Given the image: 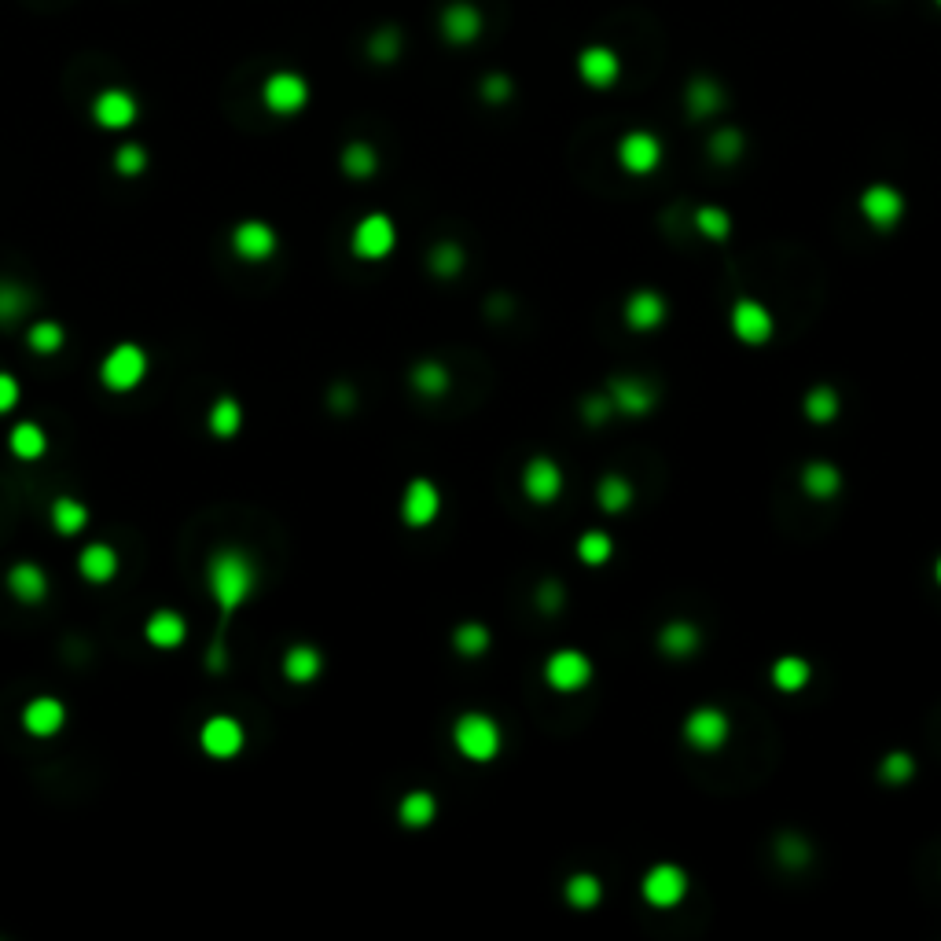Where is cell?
<instances>
[{
    "label": "cell",
    "instance_id": "48",
    "mask_svg": "<svg viewBox=\"0 0 941 941\" xmlns=\"http://www.w3.org/2000/svg\"><path fill=\"white\" fill-rule=\"evenodd\" d=\"M368 56H372L375 63H390V59L401 56V34H397L394 26H386V30H379V34L372 37Z\"/></svg>",
    "mask_w": 941,
    "mask_h": 941
},
{
    "label": "cell",
    "instance_id": "46",
    "mask_svg": "<svg viewBox=\"0 0 941 941\" xmlns=\"http://www.w3.org/2000/svg\"><path fill=\"white\" fill-rule=\"evenodd\" d=\"M478 96L489 103V107H504V103L515 96V81L504 74V70H493L486 78L478 81Z\"/></svg>",
    "mask_w": 941,
    "mask_h": 941
},
{
    "label": "cell",
    "instance_id": "24",
    "mask_svg": "<svg viewBox=\"0 0 941 941\" xmlns=\"http://www.w3.org/2000/svg\"><path fill=\"white\" fill-rule=\"evenodd\" d=\"M78 574L89 585H111L118 578V552L107 541H89L78 552Z\"/></svg>",
    "mask_w": 941,
    "mask_h": 941
},
{
    "label": "cell",
    "instance_id": "41",
    "mask_svg": "<svg viewBox=\"0 0 941 941\" xmlns=\"http://www.w3.org/2000/svg\"><path fill=\"white\" fill-rule=\"evenodd\" d=\"M743 148H747V140H743V133H739L736 125H721V129H714L710 140H706V151H710V159H714L717 166H732V162L743 155Z\"/></svg>",
    "mask_w": 941,
    "mask_h": 941
},
{
    "label": "cell",
    "instance_id": "7",
    "mask_svg": "<svg viewBox=\"0 0 941 941\" xmlns=\"http://www.w3.org/2000/svg\"><path fill=\"white\" fill-rule=\"evenodd\" d=\"M247 747V728L232 714H214L199 725V750L214 761H232Z\"/></svg>",
    "mask_w": 941,
    "mask_h": 941
},
{
    "label": "cell",
    "instance_id": "47",
    "mask_svg": "<svg viewBox=\"0 0 941 941\" xmlns=\"http://www.w3.org/2000/svg\"><path fill=\"white\" fill-rule=\"evenodd\" d=\"M114 170L122 173V177H140V173L148 170V151L140 148V144H122V148L114 151Z\"/></svg>",
    "mask_w": 941,
    "mask_h": 941
},
{
    "label": "cell",
    "instance_id": "54",
    "mask_svg": "<svg viewBox=\"0 0 941 941\" xmlns=\"http://www.w3.org/2000/svg\"><path fill=\"white\" fill-rule=\"evenodd\" d=\"M934 4H938V8H941V0H934Z\"/></svg>",
    "mask_w": 941,
    "mask_h": 941
},
{
    "label": "cell",
    "instance_id": "14",
    "mask_svg": "<svg viewBox=\"0 0 941 941\" xmlns=\"http://www.w3.org/2000/svg\"><path fill=\"white\" fill-rule=\"evenodd\" d=\"M232 254L236 258H243L247 265H261V261H269L276 254V247H280V236H276V228L269 225V221H258V217H250V221H239L236 228H232Z\"/></svg>",
    "mask_w": 941,
    "mask_h": 941
},
{
    "label": "cell",
    "instance_id": "53",
    "mask_svg": "<svg viewBox=\"0 0 941 941\" xmlns=\"http://www.w3.org/2000/svg\"><path fill=\"white\" fill-rule=\"evenodd\" d=\"M934 581H938V589H941V556H938V563H934Z\"/></svg>",
    "mask_w": 941,
    "mask_h": 941
},
{
    "label": "cell",
    "instance_id": "1",
    "mask_svg": "<svg viewBox=\"0 0 941 941\" xmlns=\"http://www.w3.org/2000/svg\"><path fill=\"white\" fill-rule=\"evenodd\" d=\"M203 578H206V592H210L217 603V611L225 614V618H232V614L243 611L250 603V596L258 592V563L250 559L247 548L225 545L206 559Z\"/></svg>",
    "mask_w": 941,
    "mask_h": 941
},
{
    "label": "cell",
    "instance_id": "4",
    "mask_svg": "<svg viewBox=\"0 0 941 941\" xmlns=\"http://www.w3.org/2000/svg\"><path fill=\"white\" fill-rule=\"evenodd\" d=\"M545 684L559 695H574L592 684V658L578 647H559L545 658Z\"/></svg>",
    "mask_w": 941,
    "mask_h": 941
},
{
    "label": "cell",
    "instance_id": "42",
    "mask_svg": "<svg viewBox=\"0 0 941 941\" xmlns=\"http://www.w3.org/2000/svg\"><path fill=\"white\" fill-rule=\"evenodd\" d=\"M692 225H695V232L703 239H710V243H725V239L732 236V217H728V210H721V206H714V203L699 206L692 214Z\"/></svg>",
    "mask_w": 941,
    "mask_h": 941
},
{
    "label": "cell",
    "instance_id": "31",
    "mask_svg": "<svg viewBox=\"0 0 941 941\" xmlns=\"http://www.w3.org/2000/svg\"><path fill=\"white\" fill-rule=\"evenodd\" d=\"M769 681H772L776 692L794 695V692H802V688H809V681H813V666H809L802 655H783V658L772 662Z\"/></svg>",
    "mask_w": 941,
    "mask_h": 941
},
{
    "label": "cell",
    "instance_id": "5",
    "mask_svg": "<svg viewBox=\"0 0 941 941\" xmlns=\"http://www.w3.org/2000/svg\"><path fill=\"white\" fill-rule=\"evenodd\" d=\"M681 736L699 754H714V750H721L732 739V721H728L721 706H695L692 714L684 717Z\"/></svg>",
    "mask_w": 941,
    "mask_h": 941
},
{
    "label": "cell",
    "instance_id": "23",
    "mask_svg": "<svg viewBox=\"0 0 941 941\" xmlns=\"http://www.w3.org/2000/svg\"><path fill=\"white\" fill-rule=\"evenodd\" d=\"M280 673H284L287 684H317L320 673H324V655L320 647L313 644H291L280 658Z\"/></svg>",
    "mask_w": 941,
    "mask_h": 941
},
{
    "label": "cell",
    "instance_id": "12",
    "mask_svg": "<svg viewBox=\"0 0 941 941\" xmlns=\"http://www.w3.org/2000/svg\"><path fill=\"white\" fill-rule=\"evenodd\" d=\"M574 67H578L581 85H589L596 92L614 89L622 81V56L611 45H585L574 59Z\"/></svg>",
    "mask_w": 941,
    "mask_h": 941
},
{
    "label": "cell",
    "instance_id": "43",
    "mask_svg": "<svg viewBox=\"0 0 941 941\" xmlns=\"http://www.w3.org/2000/svg\"><path fill=\"white\" fill-rule=\"evenodd\" d=\"M493 644V633H489L482 622H464L453 629V651L464 658H482Z\"/></svg>",
    "mask_w": 941,
    "mask_h": 941
},
{
    "label": "cell",
    "instance_id": "38",
    "mask_svg": "<svg viewBox=\"0 0 941 941\" xmlns=\"http://www.w3.org/2000/svg\"><path fill=\"white\" fill-rule=\"evenodd\" d=\"M339 162H342V173L353 177V181H368V177H375V170H379V155H375V148L364 144V140L346 144Z\"/></svg>",
    "mask_w": 941,
    "mask_h": 941
},
{
    "label": "cell",
    "instance_id": "49",
    "mask_svg": "<svg viewBox=\"0 0 941 941\" xmlns=\"http://www.w3.org/2000/svg\"><path fill=\"white\" fill-rule=\"evenodd\" d=\"M916 772V761L908 758L905 750H894V754H886L883 765H879V776H883L886 783H905L908 776Z\"/></svg>",
    "mask_w": 941,
    "mask_h": 941
},
{
    "label": "cell",
    "instance_id": "27",
    "mask_svg": "<svg viewBox=\"0 0 941 941\" xmlns=\"http://www.w3.org/2000/svg\"><path fill=\"white\" fill-rule=\"evenodd\" d=\"M699 644H703L699 625L684 622V618H673V622H666L658 629V651L669 658H692L695 651H699Z\"/></svg>",
    "mask_w": 941,
    "mask_h": 941
},
{
    "label": "cell",
    "instance_id": "33",
    "mask_svg": "<svg viewBox=\"0 0 941 941\" xmlns=\"http://www.w3.org/2000/svg\"><path fill=\"white\" fill-rule=\"evenodd\" d=\"M798 482H802V489L809 497L824 504V500H831L842 489V471L835 464H828V460H813V464L802 467Z\"/></svg>",
    "mask_w": 941,
    "mask_h": 941
},
{
    "label": "cell",
    "instance_id": "9",
    "mask_svg": "<svg viewBox=\"0 0 941 941\" xmlns=\"http://www.w3.org/2000/svg\"><path fill=\"white\" fill-rule=\"evenodd\" d=\"M614 155H618V166H622L629 177H651V173L662 166V159H666V148H662V140H658L651 129H629V133L618 140Z\"/></svg>",
    "mask_w": 941,
    "mask_h": 941
},
{
    "label": "cell",
    "instance_id": "39",
    "mask_svg": "<svg viewBox=\"0 0 941 941\" xmlns=\"http://www.w3.org/2000/svg\"><path fill=\"white\" fill-rule=\"evenodd\" d=\"M409 383L420 397H442L453 379H449V368H445L442 361H420L412 368Z\"/></svg>",
    "mask_w": 941,
    "mask_h": 941
},
{
    "label": "cell",
    "instance_id": "45",
    "mask_svg": "<svg viewBox=\"0 0 941 941\" xmlns=\"http://www.w3.org/2000/svg\"><path fill=\"white\" fill-rule=\"evenodd\" d=\"M431 273L442 276V280H453V276L464 273V247L456 243H438L431 250Z\"/></svg>",
    "mask_w": 941,
    "mask_h": 941
},
{
    "label": "cell",
    "instance_id": "50",
    "mask_svg": "<svg viewBox=\"0 0 941 941\" xmlns=\"http://www.w3.org/2000/svg\"><path fill=\"white\" fill-rule=\"evenodd\" d=\"M23 401V386L12 372H0V416L15 412V405Z\"/></svg>",
    "mask_w": 941,
    "mask_h": 941
},
{
    "label": "cell",
    "instance_id": "16",
    "mask_svg": "<svg viewBox=\"0 0 941 941\" xmlns=\"http://www.w3.org/2000/svg\"><path fill=\"white\" fill-rule=\"evenodd\" d=\"M438 26H442V37L449 41V45L464 48V45H475L478 37H482V30H486V15H482V8L471 4V0H449V4L442 8Z\"/></svg>",
    "mask_w": 941,
    "mask_h": 941
},
{
    "label": "cell",
    "instance_id": "18",
    "mask_svg": "<svg viewBox=\"0 0 941 941\" xmlns=\"http://www.w3.org/2000/svg\"><path fill=\"white\" fill-rule=\"evenodd\" d=\"M522 493L530 504H556L563 493V467L552 456H533L522 467Z\"/></svg>",
    "mask_w": 941,
    "mask_h": 941
},
{
    "label": "cell",
    "instance_id": "30",
    "mask_svg": "<svg viewBox=\"0 0 941 941\" xmlns=\"http://www.w3.org/2000/svg\"><path fill=\"white\" fill-rule=\"evenodd\" d=\"M434 820H438V798H434L431 791L401 794V802H397V824H401V828L423 831V828H431Z\"/></svg>",
    "mask_w": 941,
    "mask_h": 941
},
{
    "label": "cell",
    "instance_id": "22",
    "mask_svg": "<svg viewBox=\"0 0 941 941\" xmlns=\"http://www.w3.org/2000/svg\"><path fill=\"white\" fill-rule=\"evenodd\" d=\"M4 585H8V592H12V600L26 603V607H34V603H45L48 600V574L45 567H37V563H30V559H23V563H12L8 567V574H4Z\"/></svg>",
    "mask_w": 941,
    "mask_h": 941
},
{
    "label": "cell",
    "instance_id": "6",
    "mask_svg": "<svg viewBox=\"0 0 941 941\" xmlns=\"http://www.w3.org/2000/svg\"><path fill=\"white\" fill-rule=\"evenodd\" d=\"M688 886H692V879H688V872H684L681 864L658 861V864H651L644 872V879H640V897H644L651 908H677L684 897H688Z\"/></svg>",
    "mask_w": 941,
    "mask_h": 941
},
{
    "label": "cell",
    "instance_id": "20",
    "mask_svg": "<svg viewBox=\"0 0 941 941\" xmlns=\"http://www.w3.org/2000/svg\"><path fill=\"white\" fill-rule=\"evenodd\" d=\"M666 317H669V306H666V298L658 295V291H633V295L625 298V306H622V320H625V328L629 331H658L662 324H666Z\"/></svg>",
    "mask_w": 941,
    "mask_h": 941
},
{
    "label": "cell",
    "instance_id": "21",
    "mask_svg": "<svg viewBox=\"0 0 941 941\" xmlns=\"http://www.w3.org/2000/svg\"><path fill=\"white\" fill-rule=\"evenodd\" d=\"M144 640L155 651H177V647L188 644V618L181 611H173V607H159L144 622Z\"/></svg>",
    "mask_w": 941,
    "mask_h": 941
},
{
    "label": "cell",
    "instance_id": "32",
    "mask_svg": "<svg viewBox=\"0 0 941 941\" xmlns=\"http://www.w3.org/2000/svg\"><path fill=\"white\" fill-rule=\"evenodd\" d=\"M206 431L214 434V438H221V442H228V438H236L239 431H243V405H239V397L232 394H221L210 405V412H206Z\"/></svg>",
    "mask_w": 941,
    "mask_h": 941
},
{
    "label": "cell",
    "instance_id": "8",
    "mask_svg": "<svg viewBox=\"0 0 941 941\" xmlns=\"http://www.w3.org/2000/svg\"><path fill=\"white\" fill-rule=\"evenodd\" d=\"M397 247V225L390 214H364L350 232V250L361 261H383Z\"/></svg>",
    "mask_w": 941,
    "mask_h": 941
},
{
    "label": "cell",
    "instance_id": "51",
    "mask_svg": "<svg viewBox=\"0 0 941 941\" xmlns=\"http://www.w3.org/2000/svg\"><path fill=\"white\" fill-rule=\"evenodd\" d=\"M581 412H585V423H607V420L614 416V409H611V401H607V394L585 397Z\"/></svg>",
    "mask_w": 941,
    "mask_h": 941
},
{
    "label": "cell",
    "instance_id": "11",
    "mask_svg": "<svg viewBox=\"0 0 941 941\" xmlns=\"http://www.w3.org/2000/svg\"><path fill=\"white\" fill-rule=\"evenodd\" d=\"M397 511H401V522H405L409 530H427V526L442 515V489L423 475L412 478L409 486H405V493H401Z\"/></svg>",
    "mask_w": 941,
    "mask_h": 941
},
{
    "label": "cell",
    "instance_id": "3",
    "mask_svg": "<svg viewBox=\"0 0 941 941\" xmlns=\"http://www.w3.org/2000/svg\"><path fill=\"white\" fill-rule=\"evenodd\" d=\"M500 743H504V732L489 714H460L453 725V747L460 758L475 761V765H489V761L500 754Z\"/></svg>",
    "mask_w": 941,
    "mask_h": 941
},
{
    "label": "cell",
    "instance_id": "17",
    "mask_svg": "<svg viewBox=\"0 0 941 941\" xmlns=\"http://www.w3.org/2000/svg\"><path fill=\"white\" fill-rule=\"evenodd\" d=\"M26 736L34 739H56L67 728V703L59 695H34L19 714Z\"/></svg>",
    "mask_w": 941,
    "mask_h": 941
},
{
    "label": "cell",
    "instance_id": "10",
    "mask_svg": "<svg viewBox=\"0 0 941 941\" xmlns=\"http://www.w3.org/2000/svg\"><path fill=\"white\" fill-rule=\"evenodd\" d=\"M857 210H861V217L875 232H890V228H897L901 217H905V195L886 181L868 184L861 192V199H857Z\"/></svg>",
    "mask_w": 941,
    "mask_h": 941
},
{
    "label": "cell",
    "instance_id": "26",
    "mask_svg": "<svg viewBox=\"0 0 941 941\" xmlns=\"http://www.w3.org/2000/svg\"><path fill=\"white\" fill-rule=\"evenodd\" d=\"M684 107H688V114H692L695 122H706V118L721 114V107H725V89H721L714 78L699 74V78L688 81V89H684Z\"/></svg>",
    "mask_w": 941,
    "mask_h": 941
},
{
    "label": "cell",
    "instance_id": "35",
    "mask_svg": "<svg viewBox=\"0 0 941 941\" xmlns=\"http://www.w3.org/2000/svg\"><path fill=\"white\" fill-rule=\"evenodd\" d=\"M802 412H805V420L809 423H835L839 420V412H842V397H839V390L835 386H828V383H817L809 394L802 397Z\"/></svg>",
    "mask_w": 941,
    "mask_h": 941
},
{
    "label": "cell",
    "instance_id": "44",
    "mask_svg": "<svg viewBox=\"0 0 941 941\" xmlns=\"http://www.w3.org/2000/svg\"><path fill=\"white\" fill-rule=\"evenodd\" d=\"M26 309H30L26 287H19L15 280H0V324H15V320H23Z\"/></svg>",
    "mask_w": 941,
    "mask_h": 941
},
{
    "label": "cell",
    "instance_id": "36",
    "mask_svg": "<svg viewBox=\"0 0 941 941\" xmlns=\"http://www.w3.org/2000/svg\"><path fill=\"white\" fill-rule=\"evenodd\" d=\"M563 897L574 912H592V908L603 901V883L592 872H574L563 883Z\"/></svg>",
    "mask_w": 941,
    "mask_h": 941
},
{
    "label": "cell",
    "instance_id": "52",
    "mask_svg": "<svg viewBox=\"0 0 941 941\" xmlns=\"http://www.w3.org/2000/svg\"><path fill=\"white\" fill-rule=\"evenodd\" d=\"M780 861L783 864H805L809 861V846L805 842H794V839H780Z\"/></svg>",
    "mask_w": 941,
    "mask_h": 941
},
{
    "label": "cell",
    "instance_id": "37",
    "mask_svg": "<svg viewBox=\"0 0 941 941\" xmlns=\"http://www.w3.org/2000/svg\"><path fill=\"white\" fill-rule=\"evenodd\" d=\"M26 346L37 353V357H56L63 346H67V328L59 320H34L26 328Z\"/></svg>",
    "mask_w": 941,
    "mask_h": 941
},
{
    "label": "cell",
    "instance_id": "19",
    "mask_svg": "<svg viewBox=\"0 0 941 941\" xmlns=\"http://www.w3.org/2000/svg\"><path fill=\"white\" fill-rule=\"evenodd\" d=\"M261 100L273 114H298L309 103V85L302 74H291V70H280L265 81L261 89Z\"/></svg>",
    "mask_w": 941,
    "mask_h": 941
},
{
    "label": "cell",
    "instance_id": "34",
    "mask_svg": "<svg viewBox=\"0 0 941 941\" xmlns=\"http://www.w3.org/2000/svg\"><path fill=\"white\" fill-rule=\"evenodd\" d=\"M636 500V489L633 482L625 475H618V471H611V475H603L600 482H596V504H600L607 515H622V511L633 508Z\"/></svg>",
    "mask_w": 941,
    "mask_h": 941
},
{
    "label": "cell",
    "instance_id": "40",
    "mask_svg": "<svg viewBox=\"0 0 941 941\" xmlns=\"http://www.w3.org/2000/svg\"><path fill=\"white\" fill-rule=\"evenodd\" d=\"M574 552H578V559L585 567H607L614 559V537L607 530H585L578 537Z\"/></svg>",
    "mask_w": 941,
    "mask_h": 941
},
{
    "label": "cell",
    "instance_id": "25",
    "mask_svg": "<svg viewBox=\"0 0 941 941\" xmlns=\"http://www.w3.org/2000/svg\"><path fill=\"white\" fill-rule=\"evenodd\" d=\"M92 118L103 129H129V125L137 122V100L122 89H107L92 103Z\"/></svg>",
    "mask_w": 941,
    "mask_h": 941
},
{
    "label": "cell",
    "instance_id": "13",
    "mask_svg": "<svg viewBox=\"0 0 941 941\" xmlns=\"http://www.w3.org/2000/svg\"><path fill=\"white\" fill-rule=\"evenodd\" d=\"M603 394H607V401H611V409L618 416H636V420L647 416L658 401V390L647 383L644 375H614Z\"/></svg>",
    "mask_w": 941,
    "mask_h": 941
},
{
    "label": "cell",
    "instance_id": "28",
    "mask_svg": "<svg viewBox=\"0 0 941 941\" xmlns=\"http://www.w3.org/2000/svg\"><path fill=\"white\" fill-rule=\"evenodd\" d=\"M8 453H12L15 460H23V464H37V460L48 453L45 427L34 420H19L12 431H8Z\"/></svg>",
    "mask_w": 941,
    "mask_h": 941
},
{
    "label": "cell",
    "instance_id": "2",
    "mask_svg": "<svg viewBox=\"0 0 941 941\" xmlns=\"http://www.w3.org/2000/svg\"><path fill=\"white\" fill-rule=\"evenodd\" d=\"M151 372V357L140 342H114L100 361V386L107 394H133Z\"/></svg>",
    "mask_w": 941,
    "mask_h": 941
},
{
    "label": "cell",
    "instance_id": "15",
    "mask_svg": "<svg viewBox=\"0 0 941 941\" xmlns=\"http://www.w3.org/2000/svg\"><path fill=\"white\" fill-rule=\"evenodd\" d=\"M728 328L743 346H765L772 339V331H776V320L758 298H739L732 313H728Z\"/></svg>",
    "mask_w": 941,
    "mask_h": 941
},
{
    "label": "cell",
    "instance_id": "29",
    "mask_svg": "<svg viewBox=\"0 0 941 941\" xmlns=\"http://www.w3.org/2000/svg\"><path fill=\"white\" fill-rule=\"evenodd\" d=\"M48 522H52V530H56L59 537H78V533H85V526H89V504L63 493V497H56L48 504Z\"/></svg>",
    "mask_w": 941,
    "mask_h": 941
}]
</instances>
